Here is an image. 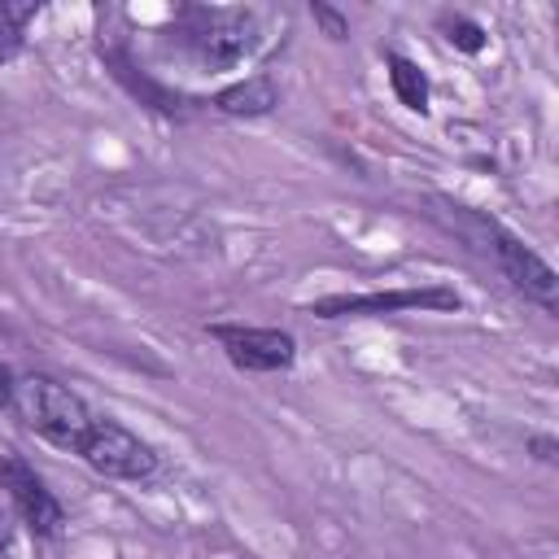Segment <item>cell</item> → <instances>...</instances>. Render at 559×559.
Masks as SVG:
<instances>
[{"instance_id": "4", "label": "cell", "mask_w": 559, "mask_h": 559, "mask_svg": "<svg viewBox=\"0 0 559 559\" xmlns=\"http://www.w3.org/2000/svg\"><path fill=\"white\" fill-rule=\"evenodd\" d=\"M192 48L210 70H231L236 61H245V52H253L258 35H253V17L245 9H197L192 13Z\"/></svg>"}, {"instance_id": "10", "label": "cell", "mask_w": 559, "mask_h": 559, "mask_svg": "<svg viewBox=\"0 0 559 559\" xmlns=\"http://www.w3.org/2000/svg\"><path fill=\"white\" fill-rule=\"evenodd\" d=\"M31 17H35V4L0 0V61H13L22 52V31Z\"/></svg>"}, {"instance_id": "15", "label": "cell", "mask_w": 559, "mask_h": 559, "mask_svg": "<svg viewBox=\"0 0 559 559\" xmlns=\"http://www.w3.org/2000/svg\"><path fill=\"white\" fill-rule=\"evenodd\" d=\"M537 454H542L546 463H555V441H550V437H542V441H537Z\"/></svg>"}, {"instance_id": "5", "label": "cell", "mask_w": 559, "mask_h": 559, "mask_svg": "<svg viewBox=\"0 0 559 559\" xmlns=\"http://www.w3.org/2000/svg\"><path fill=\"white\" fill-rule=\"evenodd\" d=\"M454 288H389V293H358V297H319L310 310L323 319L341 314H389V310H454Z\"/></svg>"}, {"instance_id": "6", "label": "cell", "mask_w": 559, "mask_h": 559, "mask_svg": "<svg viewBox=\"0 0 559 559\" xmlns=\"http://www.w3.org/2000/svg\"><path fill=\"white\" fill-rule=\"evenodd\" d=\"M210 336L227 349V358L245 371H280L293 362L297 345L288 332L280 328H227V323H214Z\"/></svg>"}, {"instance_id": "1", "label": "cell", "mask_w": 559, "mask_h": 559, "mask_svg": "<svg viewBox=\"0 0 559 559\" xmlns=\"http://www.w3.org/2000/svg\"><path fill=\"white\" fill-rule=\"evenodd\" d=\"M454 214H450V223L476 245V249H485L498 266H502V275L515 284V288H524L533 301H542V306H555V297H559V280H555V271L528 249V245H520L511 231H502L493 218H480V214H467L463 205H450Z\"/></svg>"}, {"instance_id": "11", "label": "cell", "mask_w": 559, "mask_h": 559, "mask_svg": "<svg viewBox=\"0 0 559 559\" xmlns=\"http://www.w3.org/2000/svg\"><path fill=\"white\" fill-rule=\"evenodd\" d=\"M445 39L454 44V48H463V52H480V44H485V31L476 26V22H467V17H450L445 22Z\"/></svg>"}, {"instance_id": "9", "label": "cell", "mask_w": 559, "mask_h": 559, "mask_svg": "<svg viewBox=\"0 0 559 559\" xmlns=\"http://www.w3.org/2000/svg\"><path fill=\"white\" fill-rule=\"evenodd\" d=\"M389 79H393V92H397V100H402L406 109H415V114L428 109V79H424V70H419L415 61L389 57Z\"/></svg>"}, {"instance_id": "13", "label": "cell", "mask_w": 559, "mask_h": 559, "mask_svg": "<svg viewBox=\"0 0 559 559\" xmlns=\"http://www.w3.org/2000/svg\"><path fill=\"white\" fill-rule=\"evenodd\" d=\"M4 402H13V376H9V367L0 362V406Z\"/></svg>"}, {"instance_id": "12", "label": "cell", "mask_w": 559, "mask_h": 559, "mask_svg": "<svg viewBox=\"0 0 559 559\" xmlns=\"http://www.w3.org/2000/svg\"><path fill=\"white\" fill-rule=\"evenodd\" d=\"M314 17L328 26V35H332V39H345V22H341V17H336L328 4H314Z\"/></svg>"}, {"instance_id": "14", "label": "cell", "mask_w": 559, "mask_h": 559, "mask_svg": "<svg viewBox=\"0 0 559 559\" xmlns=\"http://www.w3.org/2000/svg\"><path fill=\"white\" fill-rule=\"evenodd\" d=\"M0 559H17V550H13V537L0 528Z\"/></svg>"}, {"instance_id": "7", "label": "cell", "mask_w": 559, "mask_h": 559, "mask_svg": "<svg viewBox=\"0 0 559 559\" xmlns=\"http://www.w3.org/2000/svg\"><path fill=\"white\" fill-rule=\"evenodd\" d=\"M0 485L9 489V498H13L17 511H22V520H26L35 533H57L61 507H57V498L44 489V480H39L22 459H0Z\"/></svg>"}, {"instance_id": "3", "label": "cell", "mask_w": 559, "mask_h": 559, "mask_svg": "<svg viewBox=\"0 0 559 559\" xmlns=\"http://www.w3.org/2000/svg\"><path fill=\"white\" fill-rule=\"evenodd\" d=\"M79 454L87 459V467H96V472H105V476H114V480H144V476H153V467H157L153 450H148L131 428H122V424H114V419H92V428H87Z\"/></svg>"}, {"instance_id": "2", "label": "cell", "mask_w": 559, "mask_h": 559, "mask_svg": "<svg viewBox=\"0 0 559 559\" xmlns=\"http://www.w3.org/2000/svg\"><path fill=\"white\" fill-rule=\"evenodd\" d=\"M13 402H17L22 419L44 441L79 454V445H83V437L92 428V415H87V406H83L79 393H70L66 384H57L48 376H26V380L13 384Z\"/></svg>"}, {"instance_id": "8", "label": "cell", "mask_w": 559, "mask_h": 559, "mask_svg": "<svg viewBox=\"0 0 559 559\" xmlns=\"http://www.w3.org/2000/svg\"><path fill=\"white\" fill-rule=\"evenodd\" d=\"M214 105H218L223 114H231V118H258V114H271V109L280 105V92H275V83H271L266 74H253V79H245V83L223 87Z\"/></svg>"}]
</instances>
